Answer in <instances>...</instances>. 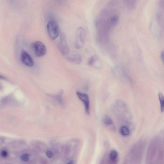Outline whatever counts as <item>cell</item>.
<instances>
[{
	"instance_id": "cell-1",
	"label": "cell",
	"mask_w": 164,
	"mask_h": 164,
	"mask_svg": "<svg viewBox=\"0 0 164 164\" xmlns=\"http://www.w3.org/2000/svg\"><path fill=\"white\" fill-rule=\"evenodd\" d=\"M47 29L49 36L52 40H54L59 36L60 33L59 27L55 20L51 19L48 22Z\"/></svg>"
},
{
	"instance_id": "cell-2",
	"label": "cell",
	"mask_w": 164,
	"mask_h": 164,
	"mask_svg": "<svg viewBox=\"0 0 164 164\" xmlns=\"http://www.w3.org/2000/svg\"><path fill=\"white\" fill-rule=\"evenodd\" d=\"M32 47L36 56L41 57L45 55L47 52V48L45 45L42 42L37 41L32 44Z\"/></svg>"
},
{
	"instance_id": "cell-3",
	"label": "cell",
	"mask_w": 164,
	"mask_h": 164,
	"mask_svg": "<svg viewBox=\"0 0 164 164\" xmlns=\"http://www.w3.org/2000/svg\"><path fill=\"white\" fill-rule=\"evenodd\" d=\"M76 94L79 98L85 105L86 113L87 114L89 115L90 113V101L88 95L79 91L77 92Z\"/></svg>"
},
{
	"instance_id": "cell-4",
	"label": "cell",
	"mask_w": 164,
	"mask_h": 164,
	"mask_svg": "<svg viewBox=\"0 0 164 164\" xmlns=\"http://www.w3.org/2000/svg\"><path fill=\"white\" fill-rule=\"evenodd\" d=\"M21 59L22 63L25 65L29 67H32L34 65V62L33 59L31 56L26 51H22L21 55Z\"/></svg>"
},
{
	"instance_id": "cell-5",
	"label": "cell",
	"mask_w": 164,
	"mask_h": 164,
	"mask_svg": "<svg viewBox=\"0 0 164 164\" xmlns=\"http://www.w3.org/2000/svg\"><path fill=\"white\" fill-rule=\"evenodd\" d=\"M59 47L60 52L64 56H66L69 53V49L66 39L63 36H62L59 43Z\"/></svg>"
},
{
	"instance_id": "cell-6",
	"label": "cell",
	"mask_w": 164,
	"mask_h": 164,
	"mask_svg": "<svg viewBox=\"0 0 164 164\" xmlns=\"http://www.w3.org/2000/svg\"><path fill=\"white\" fill-rule=\"evenodd\" d=\"M85 36V30L82 27L79 28L76 33V39L77 46L80 47L83 45Z\"/></svg>"
},
{
	"instance_id": "cell-7",
	"label": "cell",
	"mask_w": 164,
	"mask_h": 164,
	"mask_svg": "<svg viewBox=\"0 0 164 164\" xmlns=\"http://www.w3.org/2000/svg\"><path fill=\"white\" fill-rule=\"evenodd\" d=\"M139 0H122L126 7L130 10H133L137 5Z\"/></svg>"
},
{
	"instance_id": "cell-8",
	"label": "cell",
	"mask_w": 164,
	"mask_h": 164,
	"mask_svg": "<svg viewBox=\"0 0 164 164\" xmlns=\"http://www.w3.org/2000/svg\"><path fill=\"white\" fill-rule=\"evenodd\" d=\"M68 60L75 64L79 65L81 63L82 59L81 56L78 55H73L68 57Z\"/></svg>"
},
{
	"instance_id": "cell-9",
	"label": "cell",
	"mask_w": 164,
	"mask_h": 164,
	"mask_svg": "<svg viewBox=\"0 0 164 164\" xmlns=\"http://www.w3.org/2000/svg\"><path fill=\"white\" fill-rule=\"evenodd\" d=\"M109 158L110 160L113 163H116L117 161L118 154L116 150H113L109 154Z\"/></svg>"
},
{
	"instance_id": "cell-10",
	"label": "cell",
	"mask_w": 164,
	"mask_h": 164,
	"mask_svg": "<svg viewBox=\"0 0 164 164\" xmlns=\"http://www.w3.org/2000/svg\"><path fill=\"white\" fill-rule=\"evenodd\" d=\"M13 99L11 96H8L4 97L1 101V103L4 105H11L13 103Z\"/></svg>"
},
{
	"instance_id": "cell-11",
	"label": "cell",
	"mask_w": 164,
	"mask_h": 164,
	"mask_svg": "<svg viewBox=\"0 0 164 164\" xmlns=\"http://www.w3.org/2000/svg\"><path fill=\"white\" fill-rule=\"evenodd\" d=\"M103 122L106 126H110L113 125V122L111 118L107 116H105L103 118Z\"/></svg>"
},
{
	"instance_id": "cell-12",
	"label": "cell",
	"mask_w": 164,
	"mask_h": 164,
	"mask_svg": "<svg viewBox=\"0 0 164 164\" xmlns=\"http://www.w3.org/2000/svg\"><path fill=\"white\" fill-rule=\"evenodd\" d=\"M121 134L123 136H127L130 134V130L126 126H122L120 128Z\"/></svg>"
},
{
	"instance_id": "cell-13",
	"label": "cell",
	"mask_w": 164,
	"mask_h": 164,
	"mask_svg": "<svg viewBox=\"0 0 164 164\" xmlns=\"http://www.w3.org/2000/svg\"><path fill=\"white\" fill-rule=\"evenodd\" d=\"M160 104V108L161 112L163 113L164 110V96L162 93H159L158 94Z\"/></svg>"
},
{
	"instance_id": "cell-14",
	"label": "cell",
	"mask_w": 164,
	"mask_h": 164,
	"mask_svg": "<svg viewBox=\"0 0 164 164\" xmlns=\"http://www.w3.org/2000/svg\"><path fill=\"white\" fill-rule=\"evenodd\" d=\"M97 57L96 56H92L88 62V64L90 65H92L94 64L96 60Z\"/></svg>"
},
{
	"instance_id": "cell-15",
	"label": "cell",
	"mask_w": 164,
	"mask_h": 164,
	"mask_svg": "<svg viewBox=\"0 0 164 164\" xmlns=\"http://www.w3.org/2000/svg\"><path fill=\"white\" fill-rule=\"evenodd\" d=\"M21 159L24 161H27L29 159V155L28 154H24L21 156Z\"/></svg>"
},
{
	"instance_id": "cell-16",
	"label": "cell",
	"mask_w": 164,
	"mask_h": 164,
	"mask_svg": "<svg viewBox=\"0 0 164 164\" xmlns=\"http://www.w3.org/2000/svg\"><path fill=\"white\" fill-rule=\"evenodd\" d=\"M46 154L47 157L49 158H51L53 156V153L50 151H48L46 152Z\"/></svg>"
},
{
	"instance_id": "cell-17",
	"label": "cell",
	"mask_w": 164,
	"mask_h": 164,
	"mask_svg": "<svg viewBox=\"0 0 164 164\" xmlns=\"http://www.w3.org/2000/svg\"><path fill=\"white\" fill-rule=\"evenodd\" d=\"M1 155L2 157H6L7 155V153L5 150H3L1 153Z\"/></svg>"
},
{
	"instance_id": "cell-18",
	"label": "cell",
	"mask_w": 164,
	"mask_h": 164,
	"mask_svg": "<svg viewBox=\"0 0 164 164\" xmlns=\"http://www.w3.org/2000/svg\"><path fill=\"white\" fill-rule=\"evenodd\" d=\"M5 140V138L3 137L0 136V145H1L4 142Z\"/></svg>"
},
{
	"instance_id": "cell-19",
	"label": "cell",
	"mask_w": 164,
	"mask_h": 164,
	"mask_svg": "<svg viewBox=\"0 0 164 164\" xmlns=\"http://www.w3.org/2000/svg\"><path fill=\"white\" fill-rule=\"evenodd\" d=\"M57 100H58L60 103H61L62 102V97L61 95H59L56 97Z\"/></svg>"
},
{
	"instance_id": "cell-20",
	"label": "cell",
	"mask_w": 164,
	"mask_h": 164,
	"mask_svg": "<svg viewBox=\"0 0 164 164\" xmlns=\"http://www.w3.org/2000/svg\"><path fill=\"white\" fill-rule=\"evenodd\" d=\"M161 60L163 61V63L164 61V52L163 51H162L161 53Z\"/></svg>"
},
{
	"instance_id": "cell-21",
	"label": "cell",
	"mask_w": 164,
	"mask_h": 164,
	"mask_svg": "<svg viewBox=\"0 0 164 164\" xmlns=\"http://www.w3.org/2000/svg\"><path fill=\"white\" fill-rule=\"evenodd\" d=\"M56 1L60 4H63L64 3L65 0H56Z\"/></svg>"
},
{
	"instance_id": "cell-22",
	"label": "cell",
	"mask_w": 164,
	"mask_h": 164,
	"mask_svg": "<svg viewBox=\"0 0 164 164\" xmlns=\"http://www.w3.org/2000/svg\"><path fill=\"white\" fill-rule=\"evenodd\" d=\"M0 79H5L6 78L2 76V75H0Z\"/></svg>"
},
{
	"instance_id": "cell-23",
	"label": "cell",
	"mask_w": 164,
	"mask_h": 164,
	"mask_svg": "<svg viewBox=\"0 0 164 164\" xmlns=\"http://www.w3.org/2000/svg\"><path fill=\"white\" fill-rule=\"evenodd\" d=\"M3 89V86L0 83V90H1Z\"/></svg>"
},
{
	"instance_id": "cell-24",
	"label": "cell",
	"mask_w": 164,
	"mask_h": 164,
	"mask_svg": "<svg viewBox=\"0 0 164 164\" xmlns=\"http://www.w3.org/2000/svg\"><path fill=\"white\" fill-rule=\"evenodd\" d=\"M73 161H70L69 162V163H68L69 164H73Z\"/></svg>"
}]
</instances>
